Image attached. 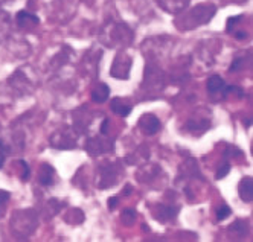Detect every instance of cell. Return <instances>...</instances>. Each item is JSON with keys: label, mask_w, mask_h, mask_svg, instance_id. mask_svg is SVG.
I'll list each match as a JSON object with an SVG mask.
<instances>
[{"label": "cell", "mask_w": 253, "mask_h": 242, "mask_svg": "<svg viewBox=\"0 0 253 242\" xmlns=\"http://www.w3.org/2000/svg\"><path fill=\"white\" fill-rule=\"evenodd\" d=\"M223 91H224V96H226V98L230 96V95H233L235 98H243V96H244V91H243L240 87H237V85L227 87V88H224Z\"/></svg>", "instance_id": "obj_22"}, {"label": "cell", "mask_w": 253, "mask_h": 242, "mask_svg": "<svg viewBox=\"0 0 253 242\" xmlns=\"http://www.w3.org/2000/svg\"><path fill=\"white\" fill-rule=\"evenodd\" d=\"M227 230H229L232 235H237V236H246L249 229H247V224H246L244 221L238 219V221H235L233 224H230Z\"/></svg>", "instance_id": "obj_19"}, {"label": "cell", "mask_w": 253, "mask_h": 242, "mask_svg": "<svg viewBox=\"0 0 253 242\" xmlns=\"http://www.w3.org/2000/svg\"><path fill=\"white\" fill-rule=\"evenodd\" d=\"M53 177H55V169H53L50 164L43 163L40 166V172H39V181H40V184L50 186L53 183Z\"/></svg>", "instance_id": "obj_14"}, {"label": "cell", "mask_w": 253, "mask_h": 242, "mask_svg": "<svg viewBox=\"0 0 253 242\" xmlns=\"http://www.w3.org/2000/svg\"><path fill=\"white\" fill-rule=\"evenodd\" d=\"M153 213H154V216H156L159 221L167 222V221H169V219H172V218L177 216L178 209H177V207H172V206H164V204H160V206H157V207L154 209Z\"/></svg>", "instance_id": "obj_12"}, {"label": "cell", "mask_w": 253, "mask_h": 242, "mask_svg": "<svg viewBox=\"0 0 253 242\" xmlns=\"http://www.w3.org/2000/svg\"><path fill=\"white\" fill-rule=\"evenodd\" d=\"M99 181H98V188L99 189H108L116 183L118 180V172L115 169L113 164H105L99 169Z\"/></svg>", "instance_id": "obj_8"}, {"label": "cell", "mask_w": 253, "mask_h": 242, "mask_svg": "<svg viewBox=\"0 0 253 242\" xmlns=\"http://www.w3.org/2000/svg\"><path fill=\"white\" fill-rule=\"evenodd\" d=\"M108 96H110V88H108V85L104 82H99L92 91V99L95 102H105L108 99Z\"/></svg>", "instance_id": "obj_15"}, {"label": "cell", "mask_w": 253, "mask_h": 242, "mask_svg": "<svg viewBox=\"0 0 253 242\" xmlns=\"http://www.w3.org/2000/svg\"><path fill=\"white\" fill-rule=\"evenodd\" d=\"M37 226H39V218L31 209L19 210L12 215L11 227L14 229V232H17V235H23V236L31 235L37 229Z\"/></svg>", "instance_id": "obj_3"}, {"label": "cell", "mask_w": 253, "mask_h": 242, "mask_svg": "<svg viewBox=\"0 0 253 242\" xmlns=\"http://www.w3.org/2000/svg\"><path fill=\"white\" fill-rule=\"evenodd\" d=\"M206 85H208V91L212 93V95H215V93H218V91H223V90H224V81H223V78L218 77V75L211 77V78L208 80Z\"/></svg>", "instance_id": "obj_17"}, {"label": "cell", "mask_w": 253, "mask_h": 242, "mask_svg": "<svg viewBox=\"0 0 253 242\" xmlns=\"http://www.w3.org/2000/svg\"><path fill=\"white\" fill-rule=\"evenodd\" d=\"M8 200H9V192L0 191V216H2L3 212H5V206H6Z\"/></svg>", "instance_id": "obj_25"}, {"label": "cell", "mask_w": 253, "mask_h": 242, "mask_svg": "<svg viewBox=\"0 0 253 242\" xmlns=\"http://www.w3.org/2000/svg\"><path fill=\"white\" fill-rule=\"evenodd\" d=\"M15 23L20 29L31 31V29H35L40 25V18L37 15L28 12V11H20V12H17V15H15Z\"/></svg>", "instance_id": "obj_9"}, {"label": "cell", "mask_w": 253, "mask_h": 242, "mask_svg": "<svg viewBox=\"0 0 253 242\" xmlns=\"http://www.w3.org/2000/svg\"><path fill=\"white\" fill-rule=\"evenodd\" d=\"M139 126L145 134L153 136L156 133H159L160 129V121L154 116V115H143L139 119Z\"/></svg>", "instance_id": "obj_11"}, {"label": "cell", "mask_w": 253, "mask_h": 242, "mask_svg": "<svg viewBox=\"0 0 253 242\" xmlns=\"http://www.w3.org/2000/svg\"><path fill=\"white\" fill-rule=\"evenodd\" d=\"M238 194H240L241 200L246 202H250L253 200V180H252V177H246L240 181Z\"/></svg>", "instance_id": "obj_13"}, {"label": "cell", "mask_w": 253, "mask_h": 242, "mask_svg": "<svg viewBox=\"0 0 253 242\" xmlns=\"http://www.w3.org/2000/svg\"><path fill=\"white\" fill-rule=\"evenodd\" d=\"M130 70H131V57L125 52H118L110 69V75L116 80H128Z\"/></svg>", "instance_id": "obj_5"}, {"label": "cell", "mask_w": 253, "mask_h": 242, "mask_svg": "<svg viewBox=\"0 0 253 242\" xmlns=\"http://www.w3.org/2000/svg\"><path fill=\"white\" fill-rule=\"evenodd\" d=\"M157 5L168 14H182L188 8L189 0H157Z\"/></svg>", "instance_id": "obj_10"}, {"label": "cell", "mask_w": 253, "mask_h": 242, "mask_svg": "<svg viewBox=\"0 0 253 242\" xmlns=\"http://www.w3.org/2000/svg\"><path fill=\"white\" fill-rule=\"evenodd\" d=\"M216 12V6L212 3H200L195 8H192L188 14L178 17L175 20V25L180 31H191L202 25L209 23Z\"/></svg>", "instance_id": "obj_1"}, {"label": "cell", "mask_w": 253, "mask_h": 242, "mask_svg": "<svg viewBox=\"0 0 253 242\" xmlns=\"http://www.w3.org/2000/svg\"><path fill=\"white\" fill-rule=\"evenodd\" d=\"M116 204H118V198H116V197L110 198V200H108V209L113 210V209L116 207Z\"/></svg>", "instance_id": "obj_29"}, {"label": "cell", "mask_w": 253, "mask_h": 242, "mask_svg": "<svg viewBox=\"0 0 253 242\" xmlns=\"http://www.w3.org/2000/svg\"><path fill=\"white\" fill-rule=\"evenodd\" d=\"M113 143L110 140H104V139H99V137H92L85 142V151L90 154V156H99V154H104L107 151L113 150Z\"/></svg>", "instance_id": "obj_7"}, {"label": "cell", "mask_w": 253, "mask_h": 242, "mask_svg": "<svg viewBox=\"0 0 253 242\" xmlns=\"http://www.w3.org/2000/svg\"><path fill=\"white\" fill-rule=\"evenodd\" d=\"M230 215V207L226 206V204H221V206H218V209H216V219H226L227 216Z\"/></svg>", "instance_id": "obj_23"}, {"label": "cell", "mask_w": 253, "mask_h": 242, "mask_svg": "<svg viewBox=\"0 0 253 242\" xmlns=\"http://www.w3.org/2000/svg\"><path fill=\"white\" fill-rule=\"evenodd\" d=\"M64 218H66V221L69 222V224H81V222L84 221V213L80 209H70L66 213Z\"/></svg>", "instance_id": "obj_18"}, {"label": "cell", "mask_w": 253, "mask_h": 242, "mask_svg": "<svg viewBox=\"0 0 253 242\" xmlns=\"http://www.w3.org/2000/svg\"><path fill=\"white\" fill-rule=\"evenodd\" d=\"M246 66V58L244 57H238V58H235L232 66H230V72H237V70H241L243 67Z\"/></svg>", "instance_id": "obj_24"}, {"label": "cell", "mask_w": 253, "mask_h": 242, "mask_svg": "<svg viewBox=\"0 0 253 242\" xmlns=\"http://www.w3.org/2000/svg\"><path fill=\"white\" fill-rule=\"evenodd\" d=\"M84 2H85V3H87V2L90 3V2H93V0H84Z\"/></svg>", "instance_id": "obj_32"}, {"label": "cell", "mask_w": 253, "mask_h": 242, "mask_svg": "<svg viewBox=\"0 0 253 242\" xmlns=\"http://www.w3.org/2000/svg\"><path fill=\"white\" fill-rule=\"evenodd\" d=\"M243 15H235V17H229L227 18V32L229 34H232L235 29H237V26H238V23L243 20Z\"/></svg>", "instance_id": "obj_21"}, {"label": "cell", "mask_w": 253, "mask_h": 242, "mask_svg": "<svg viewBox=\"0 0 253 242\" xmlns=\"http://www.w3.org/2000/svg\"><path fill=\"white\" fill-rule=\"evenodd\" d=\"M107 128H108V119H104L101 126V134H107Z\"/></svg>", "instance_id": "obj_30"}, {"label": "cell", "mask_w": 253, "mask_h": 242, "mask_svg": "<svg viewBox=\"0 0 253 242\" xmlns=\"http://www.w3.org/2000/svg\"><path fill=\"white\" fill-rule=\"evenodd\" d=\"M226 156H230V157H235V156L243 157V153L238 150V148H229V150L226 151Z\"/></svg>", "instance_id": "obj_28"}, {"label": "cell", "mask_w": 253, "mask_h": 242, "mask_svg": "<svg viewBox=\"0 0 253 242\" xmlns=\"http://www.w3.org/2000/svg\"><path fill=\"white\" fill-rule=\"evenodd\" d=\"M136 218H137V213L134 209H124V212L121 213V219L125 226H131L136 221Z\"/></svg>", "instance_id": "obj_20"}, {"label": "cell", "mask_w": 253, "mask_h": 242, "mask_svg": "<svg viewBox=\"0 0 253 242\" xmlns=\"http://www.w3.org/2000/svg\"><path fill=\"white\" fill-rule=\"evenodd\" d=\"M102 39L107 46L125 47L133 41V31L124 23H112L104 28Z\"/></svg>", "instance_id": "obj_2"}, {"label": "cell", "mask_w": 253, "mask_h": 242, "mask_svg": "<svg viewBox=\"0 0 253 242\" xmlns=\"http://www.w3.org/2000/svg\"><path fill=\"white\" fill-rule=\"evenodd\" d=\"M229 171H230V164H223L218 171H216V175H215V178L216 180H221V178H224L227 174H229Z\"/></svg>", "instance_id": "obj_26"}, {"label": "cell", "mask_w": 253, "mask_h": 242, "mask_svg": "<svg viewBox=\"0 0 253 242\" xmlns=\"http://www.w3.org/2000/svg\"><path fill=\"white\" fill-rule=\"evenodd\" d=\"M6 156H8V148L5 146V143H3L2 140H0V167L3 166Z\"/></svg>", "instance_id": "obj_27"}, {"label": "cell", "mask_w": 253, "mask_h": 242, "mask_svg": "<svg viewBox=\"0 0 253 242\" xmlns=\"http://www.w3.org/2000/svg\"><path fill=\"white\" fill-rule=\"evenodd\" d=\"M8 85L11 87L14 95H17V96L31 95V93L35 90V82H34L32 77L28 75L25 69L15 70L8 80Z\"/></svg>", "instance_id": "obj_4"}, {"label": "cell", "mask_w": 253, "mask_h": 242, "mask_svg": "<svg viewBox=\"0 0 253 242\" xmlns=\"http://www.w3.org/2000/svg\"><path fill=\"white\" fill-rule=\"evenodd\" d=\"M50 143L58 148V150H72L77 145V137L69 129H63L60 133H55L50 139Z\"/></svg>", "instance_id": "obj_6"}, {"label": "cell", "mask_w": 253, "mask_h": 242, "mask_svg": "<svg viewBox=\"0 0 253 242\" xmlns=\"http://www.w3.org/2000/svg\"><path fill=\"white\" fill-rule=\"evenodd\" d=\"M110 108L115 111L116 115L122 116V118H126L130 113H131V105H126L121 101V98H113L112 99V105Z\"/></svg>", "instance_id": "obj_16"}, {"label": "cell", "mask_w": 253, "mask_h": 242, "mask_svg": "<svg viewBox=\"0 0 253 242\" xmlns=\"http://www.w3.org/2000/svg\"><path fill=\"white\" fill-rule=\"evenodd\" d=\"M5 2H11V0H0V3H5Z\"/></svg>", "instance_id": "obj_31"}]
</instances>
